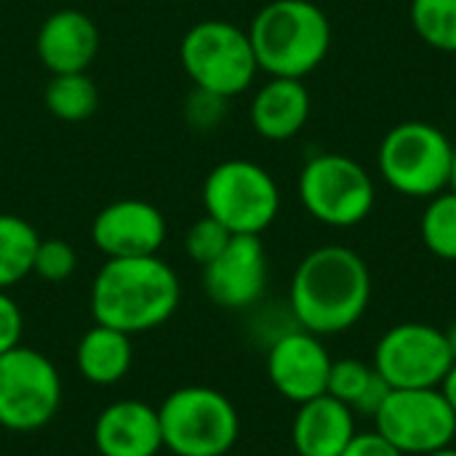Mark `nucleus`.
<instances>
[{
    "label": "nucleus",
    "mask_w": 456,
    "mask_h": 456,
    "mask_svg": "<svg viewBox=\"0 0 456 456\" xmlns=\"http://www.w3.org/2000/svg\"><path fill=\"white\" fill-rule=\"evenodd\" d=\"M428 456H456L454 446H446V449H441V452H433V454Z\"/></svg>",
    "instance_id": "obj_33"
},
{
    "label": "nucleus",
    "mask_w": 456,
    "mask_h": 456,
    "mask_svg": "<svg viewBox=\"0 0 456 456\" xmlns=\"http://www.w3.org/2000/svg\"><path fill=\"white\" fill-rule=\"evenodd\" d=\"M267 278L262 235H232L227 248L203 267V291L222 310H248L265 297Z\"/></svg>",
    "instance_id": "obj_13"
},
{
    "label": "nucleus",
    "mask_w": 456,
    "mask_h": 456,
    "mask_svg": "<svg viewBox=\"0 0 456 456\" xmlns=\"http://www.w3.org/2000/svg\"><path fill=\"white\" fill-rule=\"evenodd\" d=\"M99 456H158L163 449L160 417L144 401H115L94 422Z\"/></svg>",
    "instance_id": "obj_16"
},
{
    "label": "nucleus",
    "mask_w": 456,
    "mask_h": 456,
    "mask_svg": "<svg viewBox=\"0 0 456 456\" xmlns=\"http://www.w3.org/2000/svg\"><path fill=\"white\" fill-rule=\"evenodd\" d=\"M374 430L403 456H428L454 444L456 414L441 387L390 390L374 417Z\"/></svg>",
    "instance_id": "obj_11"
},
{
    "label": "nucleus",
    "mask_w": 456,
    "mask_h": 456,
    "mask_svg": "<svg viewBox=\"0 0 456 456\" xmlns=\"http://www.w3.org/2000/svg\"><path fill=\"white\" fill-rule=\"evenodd\" d=\"M302 208L321 224L347 230L366 222L377 206L371 174L342 152L313 155L297 179Z\"/></svg>",
    "instance_id": "obj_8"
},
{
    "label": "nucleus",
    "mask_w": 456,
    "mask_h": 456,
    "mask_svg": "<svg viewBox=\"0 0 456 456\" xmlns=\"http://www.w3.org/2000/svg\"><path fill=\"white\" fill-rule=\"evenodd\" d=\"M313 112V96L305 80L267 77L251 96L248 120L251 128L267 142H289L307 126Z\"/></svg>",
    "instance_id": "obj_17"
},
{
    "label": "nucleus",
    "mask_w": 456,
    "mask_h": 456,
    "mask_svg": "<svg viewBox=\"0 0 456 456\" xmlns=\"http://www.w3.org/2000/svg\"><path fill=\"white\" fill-rule=\"evenodd\" d=\"M371 366L393 390H430L441 387L454 366V355L446 331L409 321L379 337Z\"/></svg>",
    "instance_id": "obj_10"
},
{
    "label": "nucleus",
    "mask_w": 456,
    "mask_h": 456,
    "mask_svg": "<svg viewBox=\"0 0 456 456\" xmlns=\"http://www.w3.org/2000/svg\"><path fill=\"white\" fill-rule=\"evenodd\" d=\"M355 411L342 401L318 395L297 406L291 444L297 456H339L355 438Z\"/></svg>",
    "instance_id": "obj_18"
},
{
    "label": "nucleus",
    "mask_w": 456,
    "mask_h": 456,
    "mask_svg": "<svg viewBox=\"0 0 456 456\" xmlns=\"http://www.w3.org/2000/svg\"><path fill=\"white\" fill-rule=\"evenodd\" d=\"M179 64L195 88L224 99L246 94L259 75L248 29L227 19L195 21L179 43Z\"/></svg>",
    "instance_id": "obj_4"
},
{
    "label": "nucleus",
    "mask_w": 456,
    "mask_h": 456,
    "mask_svg": "<svg viewBox=\"0 0 456 456\" xmlns=\"http://www.w3.org/2000/svg\"><path fill=\"white\" fill-rule=\"evenodd\" d=\"M179 302V275L158 254L104 259L91 283L94 321L128 337L163 326Z\"/></svg>",
    "instance_id": "obj_2"
},
{
    "label": "nucleus",
    "mask_w": 456,
    "mask_h": 456,
    "mask_svg": "<svg viewBox=\"0 0 456 456\" xmlns=\"http://www.w3.org/2000/svg\"><path fill=\"white\" fill-rule=\"evenodd\" d=\"M419 232L425 248L444 259V262H456V192L444 190L433 195L422 211L419 219Z\"/></svg>",
    "instance_id": "obj_22"
},
{
    "label": "nucleus",
    "mask_w": 456,
    "mask_h": 456,
    "mask_svg": "<svg viewBox=\"0 0 456 456\" xmlns=\"http://www.w3.org/2000/svg\"><path fill=\"white\" fill-rule=\"evenodd\" d=\"M203 214L232 235H262L281 214V187L256 160L230 158L216 163L200 190Z\"/></svg>",
    "instance_id": "obj_7"
},
{
    "label": "nucleus",
    "mask_w": 456,
    "mask_h": 456,
    "mask_svg": "<svg viewBox=\"0 0 456 456\" xmlns=\"http://www.w3.org/2000/svg\"><path fill=\"white\" fill-rule=\"evenodd\" d=\"M24 334V315L16 299L8 291H0V355L11 353L21 345Z\"/></svg>",
    "instance_id": "obj_28"
},
{
    "label": "nucleus",
    "mask_w": 456,
    "mask_h": 456,
    "mask_svg": "<svg viewBox=\"0 0 456 456\" xmlns=\"http://www.w3.org/2000/svg\"><path fill=\"white\" fill-rule=\"evenodd\" d=\"M61 406V377L56 366L32 347H13L0 355V428L35 433Z\"/></svg>",
    "instance_id": "obj_9"
},
{
    "label": "nucleus",
    "mask_w": 456,
    "mask_h": 456,
    "mask_svg": "<svg viewBox=\"0 0 456 456\" xmlns=\"http://www.w3.org/2000/svg\"><path fill=\"white\" fill-rule=\"evenodd\" d=\"M409 19L425 45L456 53V0H411Z\"/></svg>",
    "instance_id": "obj_23"
},
{
    "label": "nucleus",
    "mask_w": 456,
    "mask_h": 456,
    "mask_svg": "<svg viewBox=\"0 0 456 456\" xmlns=\"http://www.w3.org/2000/svg\"><path fill=\"white\" fill-rule=\"evenodd\" d=\"M331 353L323 345V337L305 329H291L270 342L267 347V379L275 393L291 403H305L318 395H326L331 374Z\"/></svg>",
    "instance_id": "obj_12"
},
{
    "label": "nucleus",
    "mask_w": 456,
    "mask_h": 456,
    "mask_svg": "<svg viewBox=\"0 0 456 456\" xmlns=\"http://www.w3.org/2000/svg\"><path fill=\"white\" fill-rule=\"evenodd\" d=\"M294 456H297V454H294Z\"/></svg>",
    "instance_id": "obj_34"
},
{
    "label": "nucleus",
    "mask_w": 456,
    "mask_h": 456,
    "mask_svg": "<svg viewBox=\"0 0 456 456\" xmlns=\"http://www.w3.org/2000/svg\"><path fill=\"white\" fill-rule=\"evenodd\" d=\"M441 393H444V398L449 401L452 411L456 414V361L454 366H452V371L446 374V379L441 382Z\"/></svg>",
    "instance_id": "obj_30"
},
{
    "label": "nucleus",
    "mask_w": 456,
    "mask_h": 456,
    "mask_svg": "<svg viewBox=\"0 0 456 456\" xmlns=\"http://www.w3.org/2000/svg\"><path fill=\"white\" fill-rule=\"evenodd\" d=\"M45 110L61 123H80L99 107V88L88 72L51 75L43 88Z\"/></svg>",
    "instance_id": "obj_21"
},
{
    "label": "nucleus",
    "mask_w": 456,
    "mask_h": 456,
    "mask_svg": "<svg viewBox=\"0 0 456 456\" xmlns=\"http://www.w3.org/2000/svg\"><path fill=\"white\" fill-rule=\"evenodd\" d=\"M377 377L379 374L374 371V366H369V363H363L358 358H342V361H334L331 363V374H329L326 393L355 411L358 403L371 390V385L377 382Z\"/></svg>",
    "instance_id": "obj_24"
},
{
    "label": "nucleus",
    "mask_w": 456,
    "mask_h": 456,
    "mask_svg": "<svg viewBox=\"0 0 456 456\" xmlns=\"http://www.w3.org/2000/svg\"><path fill=\"white\" fill-rule=\"evenodd\" d=\"M454 142L433 123L406 120L393 126L377 152V166L390 190L403 198L430 200L449 190Z\"/></svg>",
    "instance_id": "obj_5"
},
{
    "label": "nucleus",
    "mask_w": 456,
    "mask_h": 456,
    "mask_svg": "<svg viewBox=\"0 0 456 456\" xmlns=\"http://www.w3.org/2000/svg\"><path fill=\"white\" fill-rule=\"evenodd\" d=\"M449 190H454L456 192V142H454V163H452V184H449Z\"/></svg>",
    "instance_id": "obj_32"
},
{
    "label": "nucleus",
    "mask_w": 456,
    "mask_h": 456,
    "mask_svg": "<svg viewBox=\"0 0 456 456\" xmlns=\"http://www.w3.org/2000/svg\"><path fill=\"white\" fill-rule=\"evenodd\" d=\"M163 449L174 456H227L240 438L235 403L203 385L174 390L160 406Z\"/></svg>",
    "instance_id": "obj_6"
},
{
    "label": "nucleus",
    "mask_w": 456,
    "mask_h": 456,
    "mask_svg": "<svg viewBox=\"0 0 456 456\" xmlns=\"http://www.w3.org/2000/svg\"><path fill=\"white\" fill-rule=\"evenodd\" d=\"M168 235L163 211L142 198L107 203L91 222V243L104 259L160 254Z\"/></svg>",
    "instance_id": "obj_14"
},
{
    "label": "nucleus",
    "mask_w": 456,
    "mask_h": 456,
    "mask_svg": "<svg viewBox=\"0 0 456 456\" xmlns=\"http://www.w3.org/2000/svg\"><path fill=\"white\" fill-rule=\"evenodd\" d=\"M339 456H403L390 441H385L377 430L371 433H355V438L347 444V449Z\"/></svg>",
    "instance_id": "obj_29"
},
{
    "label": "nucleus",
    "mask_w": 456,
    "mask_h": 456,
    "mask_svg": "<svg viewBox=\"0 0 456 456\" xmlns=\"http://www.w3.org/2000/svg\"><path fill=\"white\" fill-rule=\"evenodd\" d=\"M371 270L350 246L329 243L302 256L289 286V313L297 326L337 337L350 331L371 305Z\"/></svg>",
    "instance_id": "obj_1"
},
{
    "label": "nucleus",
    "mask_w": 456,
    "mask_h": 456,
    "mask_svg": "<svg viewBox=\"0 0 456 456\" xmlns=\"http://www.w3.org/2000/svg\"><path fill=\"white\" fill-rule=\"evenodd\" d=\"M131 363H134L131 337L102 323H94L75 347L77 374L99 387H110L126 379Z\"/></svg>",
    "instance_id": "obj_19"
},
{
    "label": "nucleus",
    "mask_w": 456,
    "mask_h": 456,
    "mask_svg": "<svg viewBox=\"0 0 456 456\" xmlns=\"http://www.w3.org/2000/svg\"><path fill=\"white\" fill-rule=\"evenodd\" d=\"M35 53L51 75L88 72L99 53V27L80 8H59L43 19Z\"/></svg>",
    "instance_id": "obj_15"
},
{
    "label": "nucleus",
    "mask_w": 456,
    "mask_h": 456,
    "mask_svg": "<svg viewBox=\"0 0 456 456\" xmlns=\"http://www.w3.org/2000/svg\"><path fill=\"white\" fill-rule=\"evenodd\" d=\"M227 102L230 99H224L219 94H211V91H203V88L192 86V91L187 94L184 107H182L184 123L198 134L216 131L227 118Z\"/></svg>",
    "instance_id": "obj_27"
},
{
    "label": "nucleus",
    "mask_w": 456,
    "mask_h": 456,
    "mask_svg": "<svg viewBox=\"0 0 456 456\" xmlns=\"http://www.w3.org/2000/svg\"><path fill=\"white\" fill-rule=\"evenodd\" d=\"M230 238H232V232L224 224H219L216 219H211L208 214H203L184 232V254L195 265L206 267V265H211L227 248Z\"/></svg>",
    "instance_id": "obj_25"
},
{
    "label": "nucleus",
    "mask_w": 456,
    "mask_h": 456,
    "mask_svg": "<svg viewBox=\"0 0 456 456\" xmlns=\"http://www.w3.org/2000/svg\"><path fill=\"white\" fill-rule=\"evenodd\" d=\"M77 270V254L75 248L61 238H40V246L35 251L32 275L48 283L69 281Z\"/></svg>",
    "instance_id": "obj_26"
},
{
    "label": "nucleus",
    "mask_w": 456,
    "mask_h": 456,
    "mask_svg": "<svg viewBox=\"0 0 456 456\" xmlns=\"http://www.w3.org/2000/svg\"><path fill=\"white\" fill-rule=\"evenodd\" d=\"M246 29L259 72L270 77L305 80L326 61L334 43L331 19L313 0H270Z\"/></svg>",
    "instance_id": "obj_3"
},
{
    "label": "nucleus",
    "mask_w": 456,
    "mask_h": 456,
    "mask_svg": "<svg viewBox=\"0 0 456 456\" xmlns=\"http://www.w3.org/2000/svg\"><path fill=\"white\" fill-rule=\"evenodd\" d=\"M446 339H449V347H452V355H454L456 361V321L446 329Z\"/></svg>",
    "instance_id": "obj_31"
},
{
    "label": "nucleus",
    "mask_w": 456,
    "mask_h": 456,
    "mask_svg": "<svg viewBox=\"0 0 456 456\" xmlns=\"http://www.w3.org/2000/svg\"><path fill=\"white\" fill-rule=\"evenodd\" d=\"M37 246L40 235L27 219L19 214H0V291L32 275Z\"/></svg>",
    "instance_id": "obj_20"
}]
</instances>
